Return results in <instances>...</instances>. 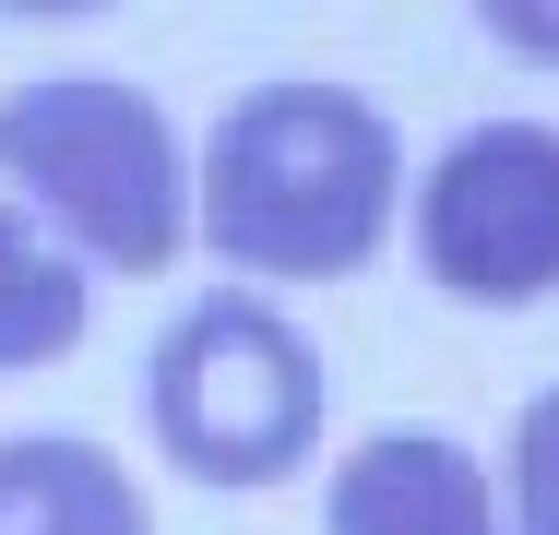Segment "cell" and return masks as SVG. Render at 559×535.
<instances>
[{
  "label": "cell",
  "mask_w": 559,
  "mask_h": 535,
  "mask_svg": "<svg viewBox=\"0 0 559 535\" xmlns=\"http://www.w3.org/2000/svg\"><path fill=\"white\" fill-rule=\"evenodd\" d=\"M238 274L334 286L393 226V119L345 84H250L203 143V214Z\"/></svg>",
  "instance_id": "1"
},
{
  "label": "cell",
  "mask_w": 559,
  "mask_h": 535,
  "mask_svg": "<svg viewBox=\"0 0 559 535\" xmlns=\"http://www.w3.org/2000/svg\"><path fill=\"white\" fill-rule=\"evenodd\" d=\"M143 417H155V452L191 488H286L322 440V345L274 298L215 286L155 333Z\"/></svg>",
  "instance_id": "2"
},
{
  "label": "cell",
  "mask_w": 559,
  "mask_h": 535,
  "mask_svg": "<svg viewBox=\"0 0 559 535\" xmlns=\"http://www.w3.org/2000/svg\"><path fill=\"white\" fill-rule=\"evenodd\" d=\"M0 179L108 274H167L191 238L179 131L143 84H96V72L84 84H12L0 96Z\"/></svg>",
  "instance_id": "3"
},
{
  "label": "cell",
  "mask_w": 559,
  "mask_h": 535,
  "mask_svg": "<svg viewBox=\"0 0 559 535\" xmlns=\"http://www.w3.org/2000/svg\"><path fill=\"white\" fill-rule=\"evenodd\" d=\"M417 262L476 310H536L559 286V131L488 119L417 191Z\"/></svg>",
  "instance_id": "4"
},
{
  "label": "cell",
  "mask_w": 559,
  "mask_h": 535,
  "mask_svg": "<svg viewBox=\"0 0 559 535\" xmlns=\"http://www.w3.org/2000/svg\"><path fill=\"white\" fill-rule=\"evenodd\" d=\"M334 535H500L476 452L441 428H381L334 476Z\"/></svg>",
  "instance_id": "5"
},
{
  "label": "cell",
  "mask_w": 559,
  "mask_h": 535,
  "mask_svg": "<svg viewBox=\"0 0 559 535\" xmlns=\"http://www.w3.org/2000/svg\"><path fill=\"white\" fill-rule=\"evenodd\" d=\"M0 535H155L96 440H0Z\"/></svg>",
  "instance_id": "6"
},
{
  "label": "cell",
  "mask_w": 559,
  "mask_h": 535,
  "mask_svg": "<svg viewBox=\"0 0 559 535\" xmlns=\"http://www.w3.org/2000/svg\"><path fill=\"white\" fill-rule=\"evenodd\" d=\"M84 262L48 238V226H24V214L0 203V369H48V357H72L84 345Z\"/></svg>",
  "instance_id": "7"
},
{
  "label": "cell",
  "mask_w": 559,
  "mask_h": 535,
  "mask_svg": "<svg viewBox=\"0 0 559 535\" xmlns=\"http://www.w3.org/2000/svg\"><path fill=\"white\" fill-rule=\"evenodd\" d=\"M512 535H559V393H536L512 428Z\"/></svg>",
  "instance_id": "8"
},
{
  "label": "cell",
  "mask_w": 559,
  "mask_h": 535,
  "mask_svg": "<svg viewBox=\"0 0 559 535\" xmlns=\"http://www.w3.org/2000/svg\"><path fill=\"white\" fill-rule=\"evenodd\" d=\"M476 24H500V36L524 48V60H559V12H548V0H488Z\"/></svg>",
  "instance_id": "9"
}]
</instances>
